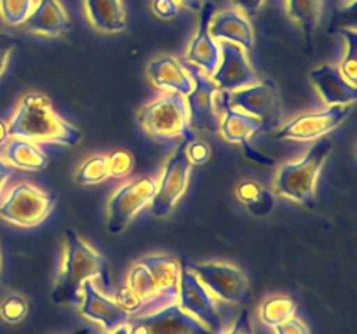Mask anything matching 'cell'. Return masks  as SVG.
<instances>
[{
	"mask_svg": "<svg viewBox=\"0 0 357 334\" xmlns=\"http://www.w3.org/2000/svg\"><path fill=\"white\" fill-rule=\"evenodd\" d=\"M222 56L215 72L211 73V82L223 93L244 89L257 84L258 75L246 58V51L232 42L220 44Z\"/></svg>",
	"mask_w": 357,
	"mask_h": 334,
	"instance_id": "obj_16",
	"label": "cell"
},
{
	"mask_svg": "<svg viewBox=\"0 0 357 334\" xmlns=\"http://www.w3.org/2000/svg\"><path fill=\"white\" fill-rule=\"evenodd\" d=\"M107 177H110V173H108V155L105 153H96L84 160L75 174V181L79 184H96Z\"/></svg>",
	"mask_w": 357,
	"mask_h": 334,
	"instance_id": "obj_27",
	"label": "cell"
},
{
	"mask_svg": "<svg viewBox=\"0 0 357 334\" xmlns=\"http://www.w3.org/2000/svg\"><path fill=\"white\" fill-rule=\"evenodd\" d=\"M129 331L131 334H216L176 303L149 315L135 317L129 322Z\"/></svg>",
	"mask_w": 357,
	"mask_h": 334,
	"instance_id": "obj_13",
	"label": "cell"
},
{
	"mask_svg": "<svg viewBox=\"0 0 357 334\" xmlns=\"http://www.w3.org/2000/svg\"><path fill=\"white\" fill-rule=\"evenodd\" d=\"M227 334H255L253 326H251L250 312H248V310H244V312L241 313L239 319H237V322H236V326H234Z\"/></svg>",
	"mask_w": 357,
	"mask_h": 334,
	"instance_id": "obj_38",
	"label": "cell"
},
{
	"mask_svg": "<svg viewBox=\"0 0 357 334\" xmlns=\"http://www.w3.org/2000/svg\"><path fill=\"white\" fill-rule=\"evenodd\" d=\"M0 268H2V256H0Z\"/></svg>",
	"mask_w": 357,
	"mask_h": 334,
	"instance_id": "obj_46",
	"label": "cell"
},
{
	"mask_svg": "<svg viewBox=\"0 0 357 334\" xmlns=\"http://www.w3.org/2000/svg\"><path fill=\"white\" fill-rule=\"evenodd\" d=\"M9 139V132H7V124L3 120H0V146Z\"/></svg>",
	"mask_w": 357,
	"mask_h": 334,
	"instance_id": "obj_42",
	"label": "cell"
},
{
	"mask_svg": "<svg viewBox=\"0 0 357 334\" xmlns=\"http://www.w3.org/2000/svg\"><path fill=\"white\" fill-rule=\"evenodd\" d=\"M181 267L176 260L162 254L145 256L135 263L128 275V285L119 292V305L132 317L157 312L180 296Z\"/></svg>",
	"mask_w": 357,
	"mask_h": 334,
	"instance_id": "obj_1",
	"label": "cell"
},
{
	"mask_svg": "<svg viewBox=\"0 0 357 334\" xmlns=\"http://www.w3.org/2000/svg\"><path fill=\"white\" fill-rule=\"evenodd\" d=\"M178 3H181L183 7H187L188 10H194V13H199L202 9V3L204 0H176Z\"/></svg>",
	"mask_w": 357,
	"mask_h": 334,
	"instance_id": "obj_41",
	"label": "cell"
},
{
	"mask_svg": "<svg viewBox=\"0 0 357 334\" xmlns=\"http://www.w3.org/2000/svg\"><path fill=\"white\" fill-rule=\"evenodd\" d=\"M7 132L9 138L65 146H77L82 139V132L56 113L51 101L44 94L37 93L26 94L21 100L7 124Z\"/></svg>",
	"mask_w": 357,
	"mask_h": 334,
	"instance_id": "obj_2",
	"label": "cell"
},
{
	"mask_svg": "<svg viewBox=\"0 0 357 334\" xmlns=\"http://www.w3.org/2000/svg\"><path fill=\"white\" fill-rule=\"evenodd\" d=\"M187 143L183 139V143L171 153L160 174V180L155 181V195L149 205L150 212L155 218H166L167 214H171L187 190L192 174V164L187 159Z\"/></svg>",
	"mask_w": 357,
	"mask_h": 334,
	"instance_id": "obj_7",
	"label": "cell"
},
{
	"mask_svg": "<svg viewBox=\"0 0 357 334\" xmlns=\"http://www.w3.org/2000/svg\"><path fill=\"white\" fill-rule=\"evenodd\" d=\"M103 334H131V331H129V324H128V326L119 327V329L112 331V333H103Z\"/></svg>",
	"mask_w": 357,
	"mask_h": 334,
	"instance_id": "obj_43",
	"label": "cell"
},
{
	"mask_svg": "<svg viewBox=\"0 0 357 334\" xmlns=\"http://www.w3.org/2000/svg\"><path fill=\"white\" fill-rule=\"evenodd\" d=\"M17 47V38L10 37V35L0 33V75L6 70L7 61H9V56L14 49Z\"/></svg>",
	"mask_w": 357,
	"mask_h": 334,
	"instance_id": "obj_37",
	"label": "cell"
},
{
	"mask_svg": "<svg viewBox=\"0 0 357 334\" xmlns=\"http://www.w3.org/2000/svg\"><path fill=\"white\" fill-rule=\"evenodd\" d=\"M72 334H93V331H91L89 327H84V329L75 331V333H72Z\"/></svg>",
	"mask_w": 357,
	"mask_h": 334,
	"instance_id": "obj_45",
	"label": "cell"
},
{
	"mask_svg": "<svg viewBox=\"0 0 357 334\" xmlns=\"http://www.w3.org/2000/svg\"><path fill=\"white\" fill-rule=\"evenodd\" d=\"M260 191H261V186L258 183H255V181H241V183L236 186L237 198H239L244 205L253 202L255 198L260 195Z\"/></svg>",
	"mask_w": 357,
	"mask_h": 334,
	"instance_id": "obj_34",
	"label": "cell"
},
{
	"mask_svg": "<svg viewBox=\"0 0 357 334\" xmlns=\"http://www.w3.org/2000/svg\"><path fill=\"white\" fill-rule=\"evenodd\" d=\"M23 26L33 33L56 37L68 30L70 21L59 0H37Z\"/></svg>",
	"mask_w": 357,
	"mask_h": 334,
	"instance_id": "obj_22",
	"label": "cell"
},
{
	"mask_svg": "<svg viewBox=\"0 0 357 334\" xmlns=\"http://www.w3.org/2000/svg\"><path fill=\"white\" fill-rule=\"evenodd\" d=\"M178 305L190 313L192 317L204 324L213 333L220 334L222 331V317H220L218 305L211 292L202 285V282L195 277L194 271L185 264L180 273V296Z\"/></svg>",
	"mask_w": 357,
	"mask_h": 334,
	"instance_id": "obj_15",
	"label": "cell"
},
{
	"mask_svg": "<svg viewBox=\"0 0 357 334\" xmlns=\"http://www.w3.org/2000/svg\"><path fill=\"white\" fill-rule=\"evenodd\" d=\"M28 313V303L23 296L9 294L0 303V319L7 324H17Z\"/></svg>",
	"mask_w": 357,
	"mask_h": 334,
	"instance_id": "obj_30",
	"label": "cell"
},
{
	"mask_svg": "<svg viewBox=\"0 0 357 334\" xmlns=\"http://www.w3.org/2000/svg\"><path fill=\"white\" fill-rule=\"evenodd\" d=\"M58 197L30 183H17L0 202V218L16 226H35L54 209Z\"/></svg>",
	"mask_w": 357,
	"mask_h": 334,
	"instance_id": "obj_6",
	"label": "cell"
},
{
	"mask_svg": "<svg viewBox=\"0 0 357 334\" xmlns=\"http://www.w3.org/2000/svg\"><path fill=\"white\" fill-rule=\"evenodd\" d=\"M310 80L314 82L316 89L319 90L321 97L328 106L335 104H351L357 97V87L349 84L342 75L338 66L323 65L310 72Z\"/></svg>",
	"mask_w": 357,
	"mask_h": 334,
	"instance_id": "obj_20",
	"label": "cell"
},
{
	"mask_svg": "<svg viewBox=\"0 0 357 334\" xmlns=\"http://www.w3.org/2000/svg\"><path fill=\"white\" fill-rule=\"evenodd\" d=\"M209 33L215 40L232 42L244 51H250L255 45V31L250 21L236 10H223L215 14L209 23Z\"/></svg>",
	"mask_w": 357,
	"mask_h": 334,
	"instance_id": "obj_21",
	"label": "cell"
},
{
	"mask_svg": "<svg viewBox=\"0 0 357 334\" xmlns=\"http://www.w3.org/2000/svg\"><path fill=\"white\" fill-rule=\"evenodd\" d=\"M338 2H340V6L342 7H344V9H345V7H349V6H354V3H356V0H338Z\"/></svg>",
	"mask_w": 357,
	"mask_h": 334,
	"instance_id": "obj_44",
	"label": "cell"
},
{
	"mask_svg": "<svg viewBox=\"0 0 357 334\" xmlns=\"http://www.w3.org/2000/svg\"><path fill=\"white\" fill-rule=\"evenodd\" d=\"M149 79L157 89L187 96L194 87V79L188 70L173 56H159L149 65Z\"/></svg>",
	"mask_w": 357,
	"mask_h": 334,
	"instance_id": "obj_19",
	"label": "cell"
},
{
	"mask_svg": "<svg viewBox=\"0 0 357 334\" xmlns=\"http://www.w3.org/2000/svg\"><path fill=\"white\" fill-rule=\"evenodd\" d=\"M340 33L344 35V38L347 40V52H345L344 59L338 65L342 75L345 77L349 84L356 86L357 79V33L352 28H342Z\"/></svg>",
	"mask_w": 357,
	"mask_h": 334,
	"instance_id": "obj_29",
	"label": "cell"
},
{
	"mask_svg": "<svg viewBox=\"0 0 357 334\" xmlns=\"http://www.w3.org/2000/svg\"><path fill=\"white\" fill-rule=\"evenodd\" d=\"M274 331L275 334H309V327L305 326V322H302L296 317H291V319L275 326Z\"/></svg>",
	"mask_w": 357,
	"mask_h": 334,
	"instance_id": "obj_36",
	"label": "cell"
},
{
	"mask_svg": "<svg viewBox=\"0 0 357 334\" xmlns=\"http://www.w3.org/2000/svg\"><path fill=\"white\" fill-rule=\"evenodd\" d=\"M216 14L215 6L211 2L202 3L201 9V19H199L197 31H195L194 38L190 40L187 49V61L190 65L197 66L202 73L211 75L216 70L220 63V56H222V49L220 44L211 37L209 33V23H211L213 16Z\"/></svg>",
	"mask_w": 357,
	"mask_h": 334,
	"instance_id": "obj_18",
	"label": "cell"
},
{
	"mask_svg": "<svg viewBox=\"0 0 357 334\" xmlns=\"http://www.w3.org/2000/svg\"><path fill=\"white\" fill-rule=\"evenodd\" d=\"M351 115L349 104H335L319 111H309L291 118L275 132V139H291V141H316L328 132L335 131L345 118Z\"/></svg>",
	"mask_w": 357,
	"mask_h": 334,
	"instance_id": "obj_14",
	"label": "cell"
},
{
	"mask_svg": "<svg viewBox=\"0 0 357 334\" xmlns=\"http://www.w3.org/2000/svg\"><path fill=\"white\" fill-rule=\"evenodd\" d=\"M187 267L215 298L236 305L250 301L248 278L239 268L227 263H190Z\"/></svg>",
	"mask_w": 357,
	"mask_h": 334,
	"instance_id": "obj_11",
	"label": "cell"
},
{
	"mask_svg": "<svg viewBox=\"0 0 357 334\" xmlns=\"http://www.w3.org/2000/svg\"><path fill=\"white\" fill-rule=\"evenodd\" d=\"M333 150V141L319 138L305 155L295 162L279 167L275 176V193L288 197L307 209L316 207V184L324 162Z\"/></svg>",
	"mask_w": 357,
	"mask_h": 334,
	"instance_id": "obj_4",
	"label": "cell"
},
{
	"mask_svg": "<svg viewBox=\"0 0 357 334\" xmlns=\"http://www.w3.org/2000/svg\"><path fill=\"white\" fill-rule=\"evenodd\" d=\"M229 94L220 90L218 97H216V106L220 111V125L218 132L227 143H232V145H241L243 146L244 153H246L248 159L255 160V162L261 164V166H272L274 160L264 157L261 153H258L253 146L250 145V139L255 134H260L264 132L261 127V122L258 120L253 115H248L244 111L236 110L229 104Z\"/></svg>",
	"mask_w": 357,
	"mask_h": 334,
	"instance_id": "obj_9",
	"label": "cell"
},
{
	"mask_svg": "<svg viewBox=\"0 0 357 334\" xmlns=\"http://www.w3.org/2000/svg\"><path fill=\"white\" fill-rule=\"evenodd\" d=\"M188 73L194 79V87L187 94V110H188V124L192 131H208L211 134L218 132L220 125V111L216 106V97L220 89L211 82L206 73H202L197 66H185Z\"/></svg>",
	"mask_w": 357,
	"mask_h": 334,
	"instance_id": "obj_12",
	"label": "cell"
},
{
	"mask_svg": "<svg viewBox=\"0 0 357 334\" xmlns=\"http://www.w3.org/2000/svg\"><path fill=\"white\" fill-rule=\"evenodd\" d=\"M248 17H255L260 13V7L264 6L265 0H232Z\"/></svg>",
	"mask_w": 357,
	"mask_h": 334,
	"instance_id": "obj_39",
	"label": "cell"
},
{
	"mask_svg": "<svg viewBox=\"0 0 357 334\" xmlns=\"http://www.w3.org/2000/svg\"><path fill=\"white\" fill-rule=\"evenodd\" d=\"M138 122L143 131L157 139L183 138L194 141L195 134L188 124V110L185 97L176 93L164 94L150 104L143 106L138 113Z\"/></svg>",
	"mask_w": 357,
	"mask_h": 334,
	"instance_id": "obj_5",
	"label": "cell"
},
{
	"mask_svg": "<svg viewBox=\"0 0 357 334\" xmlns=\"http://www.w3.org/2000/svg\"><path fill=\"white\" fill-rule=\"evenodd\" d=\"M274 205H275L274 193H272L271 190H267V188H261L260 195H258L253 202H250L246 207L253 216L264 218V216H268L272 211H274Z\"/></svg>",
	"mask_w": 357,
	"mask_h": 334,
	"instance_id": "obj_32",
	"label": "cell"
},
{
	"mask_svg": "<svg viewBox=\"0 0 357 334\" xmlns=\"http://www.w3.org/2000/svg\"><path fill=\"white\" fill-rule=\"evenodd\" d=\"M100 277L107 289L110 287V273H108L107 260L72 228L65 232V257L58 282L52 291V303L63 305H79L80 289L86 280Z\"/></svg>",
	"mask_w": 357,
	"mask_h": 334,
	"instance_id": "obj_3",
	"label": "cell"
},
{
	"mask_svg": "<svg viewBox=\"0 0 357 334\" xmlns=\"http://www.w3.org/2000/svg\"><path fill=\"white\" fill-rule=\"evenodd\" d=\"M229 104L236 110L257 117L261 122L264 132H272L281 127V97L272 79L258 80L253 86L234 90L229 94Z\"/></svg>",
	"mask_w": 357,
	"mask_h": 334,
	"instance_id": "obj_8",
	"label": "cell"
},
{
	"mask_svg": "<svg viewBox=\"0 0 357 334\" xmlns=\"http://www.w3.org/2000/svg\"><path fill=\"white\" fill-rule=\"evenodd\" d=\"M10 174H13V167L7 166V164L2 160V157H0V190H2L3 183L10 177Z\"/></svg>",
	"mask_w": 357,
	"mask_h": 334,
	"instance_id": "obj_40",
	"label": "cell"
},
{
	"mask_svg": "<svg viewBox=\"0 0 357 334\" xmlns=\"http://www.w3.org/2000/svg\"><path fill=\"white\" fill-rule=\"evenodd\" d=\"M155 186L152 177H138L117 188L108 200V230L112 233L124 232L135 216L149 207L155 195Z\"/></svg>",
	"mask_w": 357,
	"mask_h": 334,
	"instance_id": "obj_10",
	"label": "cell"
},
{
	"mask_svg": "<svg viewBox=\"0 0 357 334\" xmlns=\"http://www.w3.org/2000/svg\"><path fill=\"white\" fill-rule=\"evenodd\" d=\"M211 146L206 141L195 138L194 141L187 143V159L192 166H204L211 159Z\"/></svg>",
	"mask_w": 357,
	"mask_h": 334,
	"instance_id": "obj_33",
	"label": "cell"
},
{
	"mask_svg": "<svg viewBox=\"0 0 357 334\" xmlns=\"http://www.w3.org/2000/svg\"><path fill=\"white\" fill-rule=\"evenodd\" d=\"M152 10L160 19H174L178 14L176 0H152Z\"/></svg>",
	"mask_w": 357,
	"mask_h": 334,
	"instance_id": "obj_35",
	"label": "cell"
},
{
	"mask_svg": "<svg viewBox=\"0 0 357 334\" xmlns=\"http://www.w3.org/2000/svg\"><path fill=\"white\" fill-rule=\"evenodd\" d=\"M286 10L293 21L300 24L309 51L312 49L314 31L323 13V0H286Z\"/></svg>",
	"mask_w": 357,
	"mask_h": 334,
	"instance_id": "obj_25",
	"label": "cell"
},
{
	"mask_svg": "<svg viewBox=\"0 0 357 334\" xmlns=\"http://www.w3.org/2000/svg\"><path fill=\"white\" fill-rule=\"evenodd\" d=\"M37 0H0V17L10 26H20L33 10Z\"/></svg>",
	"mask_w": 357,
	"mask_h": 334,
	"instance_id": "obj_28",
	"label": "cell"
},
{
	"mask_svg": "<svg viewBox=\"0 0 357 334\" xmlns=\"http://www.w3.org/2000/svg\"><path fill=\"white\" fill-rule=\"evenodd\" d=\"M135 167V159L126 150H117L108 155V173L112 177H124Z\"/></svg>",
	"mask_w": 357,
	"mask_h": 334,
	"instance_id": "obj_31",
	"label": "cell"
},
{
	"mask_svg": "<svg viewBox=\"0 0 357 334\" xmlns=\"http://www.w3.org/2000/svg\"><path fill=\"white\" fill-rule=\"evenodd\" d=\"M86 13L91 24L103 33L126 30V10L122 0H86Z\"/></svg>",
	"mask_w": 357,
	"mask_h": 334,
	"instance_id": "obj_24",
	"label": "cell"
},
{
	"mask_svg": "<svg viewBox=\"0 0 357 334\" xmlns=\"http://www.w3.org/2000/svg\"><path fill=\"white\" fill-rule=\"evenodd\" d=\"M296 313V303L288 296H274L267 299L260 308V319L265 326L275 327Z\"/></svg>",
	"mask_w": 357,
	"mask_h": 334,
	"instance_id": "obj_26",
	"label": "cell"
},
{
	"mask_svg": "<svg viewBox=\"0 0 357 334\" xmlns=\"http://www.w3.org/2000/svg\"><path fill=\"white\" fill-rule=\"evenodd\" d=\"M80 313L93 322L101 324L107 333L128 326L132 315L114 299L107 298L96 289L93 280H86L80 289Z\"/></svg>",
	"mask_w": 357,
	"mask_h": 334,
	"instance_id": "obj_17",
	"label": "cell"
},
{
	"mask_svg": "<svg viewBox=\"0 0 357 334\" xmlns=\"http://www.w3.org/2000/svg\"><path fill=\"white\" fill-rule=\"evenodd\" d=\"M2 146L3 150L0 157L7 166L23 170H42L47 167V153L37 143L28 141V139L10 138Z\"/></svg>",
	"mask_w": 357,
	"mask_h": 334,
	"instance_id": "obj_23",
	"label": "cell"
}]
</instances>
